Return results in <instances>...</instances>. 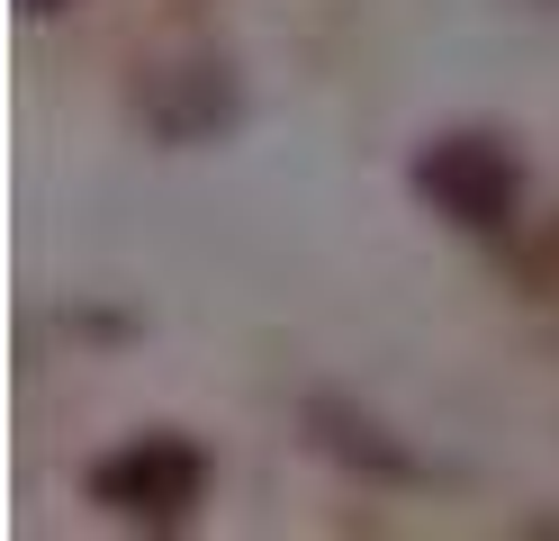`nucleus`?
Returning <instances> with one entry per match:
<instances>
[{
    "mask_svg": "<svg viewBox=\"0 0 559 541\" xmlns=\"http://www.w3.org/2000/svg\"><path fill=\"white\" fill-rule=\"evenodd\" d=\"M91 487H99V505H118V515H163L171 524V515H190V505H199V451L171 443V433H145L135 451L99 460Z\"/></svg>",
    "mask_w": 559,
    "mask_h": 541,
    "instance_id": "obj_1",
    "label": "nucleus"
},
{
    "mask_svg": "<svg viewBox=\"0 0 559 541\" xmlns=\"http://www.w3.org/2000/svg\"><path fill=\"white\" fill-rule=\"evenodd\" d=\"M27 10H63V0H27Z\"/></svg>",
    "mask_w": 559,
    "mask_h": 541,
    "instance_id": "obj_3",
    "label": "nucleus"
},
{
    "mask_svg": "<svg viewBox=\"0 0 559 541\" xmlns=\"http://www.w3.org/2000/svg\"><path fill=\"white\" fill-rule=\"evenodd\" d=\"M415 180H425V199L442 216H461V226H506L514 216V163L497 154V144H478V136L433 144V154L415 163Z\"/></svg>",
    "mask_w": 559,
    "mask_h": 541,
    "instance_id": "obj_2",
    "label": "nucleus"
}]
</instances>
